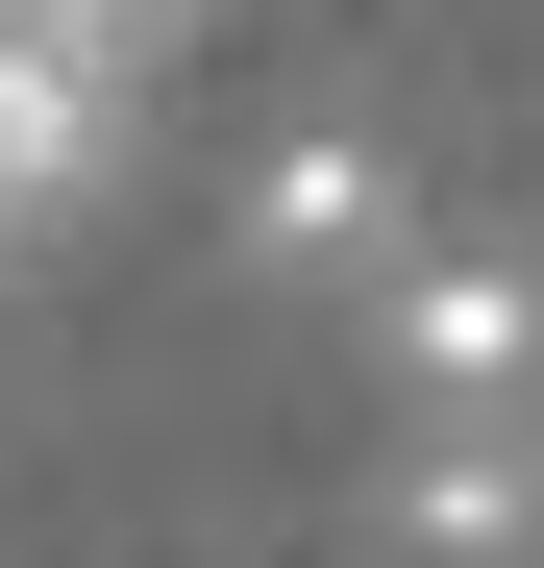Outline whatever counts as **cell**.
<instances>
[{"mask_svg": "<svg viewBox=\"0 0 544 568\" xmlns=\"http://www.w3.org/2000/svg\"><path fill=\"white\" fill-rule=\"evenodd\" d=\"M396 247H421V199H396L372 124H298V149L248 173V272H298V297H372Z\"/></svg>", "mask_w": 544, "mask_h": 568, "instance_id": "obj_2", "label": "cell"}, {"mask_svg": "<svg viewBox=\"0 0 544 568\" xmlns=\"http://www.w3.org/2000/svg\"><path fill=\"white\" fill-rule=\"evenodd\" d=\"M396 544L421 568H544V420H421L396 445Z\"/></svg>", "mask_w": 544, "mask_h": 568, "instance_id": "obj_3", "label": "cell"}, {"mask_svg": "<svg viewBox=\"0 0 544 568\" xmlns=\"http://www.w3.org/2000/svg\"><path fill=\"white\" fill-rule=\"evenodd\" d=\"M372 346L421 420H544V272L520 247H396L372 272Z\"/></svg>", "mask_w": 544, "mask_h": 568, "instance_id": "obj_1", "label": "cell"}, {"mask_svg": "<svg viewBox=\"0 0 544 568\" xmlns=\"http://www.w3.org/2000/svg\"><path fill=\"white\" fill-rule=\"evenodd\" d=\"M0 50H50L74 100H124L149 50H199V0H0Z\"/></svg>", "mask_w": 544, "mask_h": 568, "instance_id": "obj_5", "label": "cell"}, {"mask_svg": "<svg viewBox=\"0 0 544 568\" xmlns=\"http://www.w3.org/2000/svg\"><path fill=\"white\" fill-rule=\"evenodd\" d=\"M100 149H124V100H74L50 50H0V223H50L74 173H100Z\"/></svg>", "mask_w": 544, "mask_h": 568, "instance_id": "obj_4", "label": "cell"}]
</instances>
